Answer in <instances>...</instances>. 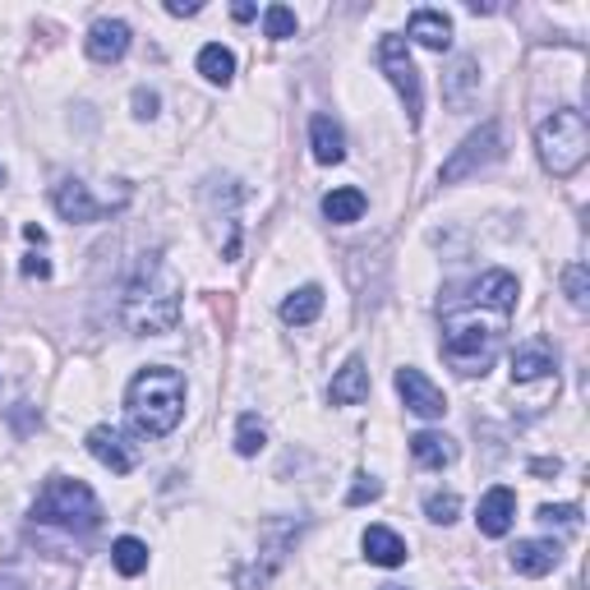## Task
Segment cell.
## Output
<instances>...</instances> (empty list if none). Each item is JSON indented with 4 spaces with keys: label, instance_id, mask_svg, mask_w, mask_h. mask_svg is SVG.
<instances>
[{
    "label": "cell",
    "instance_id": "23",
    "mask_svg": "<svg viewBox=\"0 0 590 590\" xmlns=\"http://www.w3.org/2000/svg\"><path fill=\"white\" fill-rule=\"evenodd\" d=\"M319 314H323V287H300L281 300V323H291V327L314 323Z\"/></svg>",
    "mask_w": 590,
    "mask_h": 590
},
{
    "label": "cell",
    "instance_id": "8",
    "mask_svg": "<svg viewBox=\"0 0 590 590\" xmlns=\"http://www.w3.org/2000/svg\"><path fill=\"white\" fill-rule=\"evenodd\" d=\"M397 392H401V401H407V411H415L420 420H443L447 415V397L411 365L397 369Z\"/></svg>",
    "mask_w": 590,
    "mask_h": 590
},
{
    "label": "cell",
    "instance_id": "6",
    "mask_svg": "<svg viewBox=\"0 0 590 590\" xmlns=\"http://www.w3.org/2000/svg\"><path fill=\"white\" fill-rule=\"evenodd\" d=\"M503 157V130L499 121H485L476 134H466L461 138V148L443 162V171L438 180L443 185H457V180H470V176H480L485 167H493V162Z\"/></svg>",
    "mask_w": 590,
    "mask_h": 590
},
{
    "label": "cell",
    "instance_id": "18",
    "mask_svg": "<svg viewBox=\"0 0 590 590\" xmlns=\"http://www.w3.org/2000/svg\"><path fill=\"white\" fill-rule=\"evenodd\" d=\"M327 397H333V407H360V401L369 397V369H365L360 356H350L337 369V379H333V388H327Z\"/></svg>",
    "mask_w": 590,
    "mask_h": 590
},
{
    "label": "cell",
    "instance_id": "16",
    "mask_svg": "<svg viewBox=\"0 0 590 590\" xmlns=\"http://www.w3.org/2000/svg\"><path fill=\"white\" fill-rule=\"evenodd\" d=\"M360 549H365V558L374 563V568H401L411 554H407V539H401L397 531H388V526H369L365 535H360Z\"/></svg>",
    "mask_w": 590,
    "mask_h": 590
},
{
    "label": "cell",
    "instance_id": "37",
    "mask_svg": "<svg viewBox=\"0 0 590 590\" xmlns=\"http://www.w3.org/2000/svg\"><path fill=\"white\" fill-rule=\"evenodd\" d=\"M379 590H411V586H379Z\"/></svg>",
    "mask_w": 590,
    "mask_h": 590
},
{
    "label": "cell",
    "instance_id": "24",
    "mask_svg": "<svg viewBox=\"0 0 590 590\" xmlns=\"http://www.w3.org/2000/svg\"><path fill=\"white\" fill-rule=\"evenodd\" d=\"M111 563H115V572H121V577L148 572V545H144V539H134V535H121L111 545Z\"/></svg>",
    "mask_w": 590,
    "mask_h": 590
},
{
    "label": "cell",
    "instance_id": "30",
    "mask_svg": "<svg viewBox=\"0 0 590 590\" xmlns=\"http://www.w3.org/2000/svg\"><path fill=\"white\" fill-rule=\"evenodd\" d=\"M539 522H545V526H563V531H577L581 526V508L577 503H545V508H539Z\"/></svg>",
    "mask_w": 590,
    "mask_h": 590
},
{
    "label": "cell",
    "instance_id": "5",
    "mask_svg": "<svg viewBox=\"0 0 590 590\" xmlns=\"http://www.w3.org/2000/svg\"><path fill=\"white\" fill-rule=\"evenodd\" d=\"M33 522L42 526H60V531H98L102 526V503H98V493H92L84 480H46V489L37 493V503H33Z\"/></svg>",
    "mask_w": 590,
    "mask_h": 590
},
{
    "label": "cell",
    "instance_id": "12",
    "mask_svg": "<svg viewBox=\"0 0 590 590\" xmlns=\"http://www.w3.org/2000/svg\"><path fill=\"white\" fill-rule=\"evenodd\" d=\"M512 516H516V493L508 485H493L485 499H480V512H476V522H480V535L489 539H503L512 531Z\"/></svg>",
    "mask_w": 590,
    "mask_h": 590
},
{
    "label": "cell",
    "instance_id": "11",
    "mask_svg": "<svg viewBox=\"0 0 590 590\" xmlns=\"http://www.w3.org/2000/svg\"><path fill=\"white\" fill-rule=\"evenodd\" d=\"M130 52V23L125 19H98L88 29V56L98 65H115Z\"/></svg>",
    "mask_w": 590,
    "mask_h": 590
},
{
    "label": "cell",
    "instance_id": "2",
    "mask_svg": "<svg viewBox=\"0 0 590 590\" xmlns=\"http://www.w3.org/2000/svg\"><path fill=\"white\" fill-rule=\"evenodd\" d=\"M125 415L134 424V434L167 438L185 420V379H180V369H167V365L138 369L130 379V388H125Z\"/></svg>",
    "mask_w": 590,
    "mask_h": 590
},
{
    "label": "cell",
    "instance_id": "36",
    "mask_svg": "<svg viewBox=\"0 0 590 590\" xmlns=\"http://www.w3.org/2000/svg\"><path fill=\"white\" fill-rule=\"evenodd\" d=\"M0 590H23L19 581H10V577H0Z\"/></svg>",
    "mask_w": 590,
    "mask_h": 590
},
{
    "label": "cell",
    "instance_id": "10",
    "mask_svg": "<svg viewBox=\"0 0 590 590\" xmlns=\"http://www.w3.org/2000/svg\"><path fill=\"white\" fill-rule=\"evenodd\" d=\"M554 379L558 383V360H554V350L545 342H526V346H516L512 350V383H545Z\"/></svg>",
    "mask_w": 590,
    "mask_h": 590
},
{
    "label": "cell",
    "instance_id": "33",
    "mask_svg": "<svg viewBox=\"0 0 590 590\" xmlns=\"http://www.w3.org/2000/svg\"><path fill=\"white\" fill-rule=\"evenodd\" d=\"M23 277H52V264L37 258V254H29V258H23Z\"/></svg>",
    "mask_w": 590,
    "mask_h": 590
},
{
    "label": "cell",
    "instance_id": "32",
    "mask_svg": "<svg viewBox=\"0 0 590 590\" xmlns=\"http://www.w3.org/2000/svg\"><path fill=\"white\" fill-rule=\"evenodd\" d=\"M157 111H162L157 92H153V88H134V115H138V121H153Z\"/></svg>",
    "mask_w": 590,
    "mask_h": 590
},
{
    "label": "cell",
    "instance_id": "1",
    "mask_svg": "<svg viewBox=\"0 0 590 590\" xmlns=\"http://www.w3.org/2000/svg\"><path fill=\"white\" fill-rule=\"evenodd\" d=\"M180 277L176 268L167 264L162 254H144L138 258V268L130 277L125 287V300H121V319L134 337H162L171 333V327L180 323Z\"/></svg>",
    "mask_w": 590,
    "mask_h": 590
},
{
    "label": "cell",
    "instance_id": "34",
    "mask_svg": "<svg viewBox=\"0 0 590 590\" xmlns=\"http://www.w3.org/2000/svg\"><path fill=\"white\" fill-rule=\"evenodd\" d=\"M203 5L199 0H167V14H176V19H185V14H199Z\"/></svg>",
    "mask_w": 590,
    "mask_h": 590
},
{
    "label": "cell",
    "instance_id": "25",
    "mask_svg": "<svg viewBox=\"0 0 590 590\" xmlns=\"http://www.w3.org/2000/svg\"><path fill=\"white\" fill-rule=\"evenodd\" d=\"M199 75L208 79V84H231L235 79V56L226 52V46L222 42H208L203 46V52H199Z\"/></svg>",
    "mask_w": 590,
    "mask_h": 590
},
{
    "label": "cell",
    "instance_id": "14",
    "mask_svg": "<svg viewBox=\"0 0 590 590\" xmlns=\"http://www.w3.org/2000/svg\"><path fill=\"white\" fill-rule=\"evenodd\" d=\"M558 563H563L558 539H516V549H512V568L522 577H549Z\"/></svg>",
    "mask_w": 590,
    "mask_h": 590
},
{
    "label": "cell",
    "instance_id": "35",
    "mask_svg": "<svg viewBox=\"0 0 590 590\" xmlns=\"http://www.w3.org/2000/svg\"><path fill=\"white\" fill-rule=\"evenodd\" d=\"M231 14H235V19H241V23H249V19H254V14H258V10H254V5H249V0H241V5H235V10H231Z\"/></svg>",
    "mask_w": 590,
    "mask_h": 590
},
{
    "label": "cell",
    "instance_id": "31",
    "mask_svg": "<svg viewBox=\"0 0 590 590\" xmlns=\"http://www.w3.org/2000/svg\"><path fill=\"white\" fill-rule=\"evenodd\" d=\"M383 493V485L374 480V476H356V485H350V493H346V503L350 508H365V503H374Z\"/></svg>",
    "mask_w": 590,
    "mask_h": 590
},
{
    "label": "cell",
    "instance_id": "26",
    "mask_svg": "<svg viewBox=\"0 0 590 590\" xmlns=\"http://www.w3.org/2000/svg\"><path fill=\"white\" fill-rule=\"evenodd\" d=\"M268 447V430H264V420H258L254 411H245L241 420H235V453L241 457H258Z\"/></svg>",
    "mask_w": 590,
    "mask_h": 590
},
{
    "label": "cell",
    "instance_id": "4",
    "mask_svg": "<svg viewBox=\"0 0 590 590\" xmlns=\"http://www.w3.org/2000/svg\"><path fill=\"white\" fill-rule=\"evenodd\" d=\"M535 148H539V162H545L549 176H558V180L577 176L586 167V157H590V125H586V115L577 107L554 111L549 121H539Z\"/></svg>",
    "mask_w": 590,
    "mask_h": 590
},
{
    "label": "cell",
    "instance_id": "17",
    "mask_svg": "<svg viewBox=\"0 0 590 590\" xmlns=\"http://www.w3.org/2000/svg\"><path fill=\"white\" fill-rule=\"evenodd\" d=\"M310 148H314V162H323V167H337V162L346 157V134L333 115L319 111L310 121Z\"/></svg>",
    "mask_w": 590,
    "mask_h": 590
},
{
    "label": "cell",
    "instance_id": "29",
    "mask_svg": "<svg viewBox=\"0 0 590 590\" xmlns=\"http://www.w3.org/2000/svg\"><path fill=\"white\" fill-rule=\"evenodd\" d=\"M563 291H568V300L577 304V310H586V300H590V277H586V264H568V268H563Z\"/></svg>",
    "mask_w": 590,
    "mask_h": 590
},
{
    "label": "cell",
    "instance_id": "38",
    "mask_svg": "<svg viewBox=\"0 0 590 590\" xmlns=\"http://www.w3.org/2000/svg\"><path fill=\"white\" fill-rule=\"evenodd\" d=\"M0 185H5V167H0Z\"/></svg>",
    "mask_w": 590,
    "mask_h": 590
},
{
    "label": "cell",
    "instance_id": "28",
    "mask_svg": "<svg viewBox=\"0 0 590 590\" xmlns=\"http://www.w3.org/2000/svg\"><path fill=\"white\" fill-rule=\"evenodd\" d=\"M424 512H430V522L453 526L457 512H461V499H457V493H430V499H424Z\"/></svg>",
    "mask_w": 590,
    "mask_h": 590
},
{
    "label": "cell",
    "instance_id": "9",
    "mask_svg": "<svg viewBox=\"0 0 590 590\" xmlns=\"http://www.w3.org/2000/svg\"><path fill=\"white\" fill-rule=\"evenodd\" d=\"M88 453L98 457L111 476H130V470L138 466V453L125 443L121 430H111V424H92V430H88Z\"/></svg>",
    "mask_w": 590,
    "mask_h": 590
},
{
    "label": "cell",
    "instance_id": "27",
    "mask_svg": "<svg viewBox=\"0 0 590 590\" xmlns=\"http://www.w3.org/2000/svg\"><path fill=\"white\" fill-rule=\"evenodd\" d=\"M264 37H272V42L296 37V10H287V5H268V10H264Z\"/></svg>",
    "mask_w": 590,
    "mask_h": 590
},
{
    "label": "cell",
    "instance_id": "7",
    "mask_svg": "<svg viewBox=\"0 0 590 590\" xmlns=\"http://www.w3.org/2000/svg\"><path fill=\"white\" fill-rule=\"evenodd\" d=\"M379 65H383V75L392 79L397 98L407 102V121H411V130H415L420 115H424V88H420V69H415V60H411V46L401 42V37H383V42H379Z\"/></svg>",
    "mask_w": 590,
    "mask_h": 590
},
{
    "label": "cell",
    "instance_id": "3",
    "mask_svg": "<svg viewBox=\"0 0 590 590\" xmlns=\"http://www.w3.org/2000/svg\"><path fill=\"white\" fill-rule=\"evenodd\" d=\"M508 333V314L485 310V304H466L443 319V356L457 374H485L493 365Z\"/></svg>",
    "mask_w": 590,
    "mask_h": 590
},
{
    "label": "cell",
    "instance_id": "13",
    "mask_svg": "<svg viewBox=\"0 0 590 590\" xmlns=\"http://www.w3.org/2000/svg\"><path fill=\"white\" fill-rule=\"evenodd\" d=\"M52 203H56V212L65 222H98V218H107V203L92 199L84 180H60Z\"/></svg>",
    "mask_w": 590,
    "mask_h": 590
},
{
    "label": "cell",
    "instance_id": "19",
    "mask_svg": "<svg viewBox=\"0 0 590 590\" xmlns=\"http://www.w3.org/2000/svg\"><path fill=\"white\" fill-rule=\"evenodd\" d=\"M480 88V65L476 56H457L453 69H447V79H443V98L453 111H466L470 107V92Z\"/></svg>",
    "mask_w": 590,
    "mask_h": 590
},
{
    "label": "cell",
    "instance_id": "20",
    "mask_svg": "<svg viewBox=\"0 0 590 590\" xmlns=\"http://www.w3.org/2000/svg\"><path fill=\"white\" fill-rule=\"evenodd\" d=\"M407 33L420 46H430V52H447V46H453V19H447L443 10H415Z\"/></svg>",
    "mask_w": 590,
    "mask_h": 590
},
{
    "label": "cell",
    "instance_id": "15",
    "mask_svg": "<svg viewBox=\"0 0 590 590\" xmlns=\"http://www.w3.org/2000/svg\"><path fill=\"white\" fill-rule=\"evenodd\" d=\"M466 300H470V304H485V310H499V314L512 319V310H516V277L503 272V268H493V272H485V277L476 281V287H470Z\"/></svg>",
    "mask_w": 590,
    "mask_h": 590
},
{
    "label": "cell",
    "instance_id": "22",
    "mask_svg": "<svg viewBox=\"0 0 590 590\" xmlns=\"http://www.w3.org/2000/svg\"><path fill=\"white\" fill-rule=\"evenodd\" d=\"M323 218L333 222V226H350V222H360V218H365V194L356 190V185H342V190L323 194Z\"/></svg>",
    "mask_w": 590,
    "mask_h": 590
},
{
    "label": "cell",
    "instance_id": "21",
    "mask_svg": "<svg viewBox=\"0 0 590 590\" xmlns=\"http://www.w3.org/2000/svg\"><path fill=\"white\" fill-rule=\"evenodd\" d=\"M411 457L420 466H430V470H443V466H453L457 461V443L447 438V434H434V430H420L411 438Z\"/></svg>",
    "mask_w": 590,
    "mask_h": 590
}]
</instances>
